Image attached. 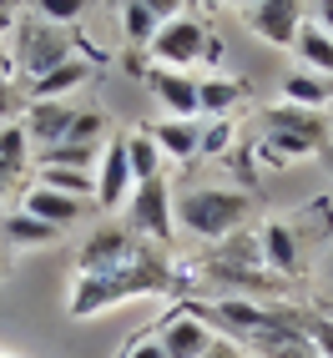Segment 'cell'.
I'll return each mask as SVG.
<instances>
[{
  "instance_id": "1",
  "label": "cell",
  "mask_w": 333,
  "mask_h": 358,
  "mask_svg": "<svg viewBox=\"0 0 333 358\" xmlns=\"http://www.w3.org/2000/svg\"><path fill=\"white\" fill-rule=\"evenodd\" d=\"M177 288H182V278L162 257L141 262V268H127V273H71L66 313L71 318H101L106 308L127 303V298H162V293H177Z\"/></svg>"
},
{
  "instance_id": "2",
  "label": "cell",
  "mask_w": 333,
  "mask_h": 358,
  "mask_svg": "<svg viewBox=\"0 0 333 358\" xmlns=\"http://www.w3.org/2000/svg\"><path fill=\"white\" fill-rule=\"evenodd\" d=\"M177 227L202 237V243H222L227 232L248 227L253 217V192H237V187H187V192L172 197Z\"/></svg>"
},
{
  "instance_id": "3",
  "label": "cell",
  "mask_w": 333,
  "mask_h": 358,
  "mask_svg": "<svg viewBox=\"0 0 333 358\" xmlns=\"http://www.w3.org/2000/svg\"><path fill=\"white\" fill-rule=\"evenodd\" d=\"M10 66H15V76H45V71H56L61 61L76 56V36H71L66 26H51V20H10Z\"/></svg>"
},
{
  "instance_id": "4",
  "label": "cell",
  "mask_w": 333,
  "mask_h": 358,
  "mask_svg": "<svg viewBox=\"0 0 333 358\" xmlns=\"http://www.w3.org/2000/svg\"><path fill=\"white\" fill-rule=\"evenodd\" d=\"M152 61L157 66H172V71H187V66H212L222 56V41L212 36V26L207 20H197V15H177V20H166V26L152 36Z\"/></svg>"
},
{
  "instance_id": "5",
  "label": "cell",
  "mask_w": 333,
  "mask_h": 358,
  "mask_svg": "<svg viewBox=\"0 0 333 358\" xmlns=\"http://www.w3.org/2000/svg\"><path fill=\"white\" fill-rule=\"evenodd\" d=\"M152 243L147 237H136L132 227H97L86 232V243L76 248V273H127V268H141V262H152Z\"/></svg>"
},
{
  "instance_id": "6",
  "label": "cell",
  "mask_w": 333,
  "mask_h": 358,
  "mask_svg": "<svg viewBox=\"0 0 333 358\" xmlns=\"http://www.w3.org/2000/svg\"><path fill=\"white\" fill-rule=\"evenodd\" d=\"M127 227L147 243H172L177 237V212H172V182H136L127 197Z\"/></svg>"
},
{
  "instance_id": "7",
  "label": "cell",
  "mask_w": 333,
  "mask_h": 358,
  "mask_svg": "<svg viewBox=\"0 0 333 358\" xmlns=\"http://www.w3.org/2000/svg\"><path fill=\"white\" fill-rule=\"evenodd\" d=\"M257 248H263V268L283 282L303 278V227L293 217H273L257 227Z\"/></svg>"
},
{
  "instance_id": "8",
  "label": "cell",
  "mask_w": 333,
  "mask_h": 358,
  "mask_svg": "<svg viewBox=\"0 0 333 358\" xmlns=\"http://www.w3.org/2000/svg\"><path fill=\"white\" fill-rule=\"evenodd\" d=\"M243 20H248V31L257 41L288 51V45L298 41V31H303L308 15H303V0H253V6L243 10Z\"/></svg>"
},
{
  "instance_id": "9",
  "label": "cell",
  "mask_w": 333,
  "mask_h": 358,
  "mask_svg": "<svg viewBox=\"0 0 333 358\" xmlns=\"http://www.w3.org/2000/svg\"><path fill=\"white\" fill-rule=\"evenodd\" d=\"M141 76H147V91H152V101L162 106V116H182V122H197V116H202L197 76H192V71L152 66V71H141Z\"/></svg>"
},
{
  "instance_id": "10",
  "label": "cell",
  "mask_w": 333,
  "mask_h": 358,
  "mask_svg": "<svg viewBox=\"0 0 333 358\" xmlns=\"http://www.w3.org/2000/svg\"><path fill=\"white\" fill-rule=\"evenodd\" d=\"M132 166H127V136H111L101 157H97V207L101 212H116V207H127L132 197Z\"/></svg>"
},
{
  "instance_id": "11",
  "label": "cell",
  "mask_w": 333,
  "mask_h": 358,
  "mask_svg": "<svg viewBox=\"0 0 333 358\" xmlns=\"http://www.w3.org/2000/svg\"><path fill=\"white\" fill-rule=\"evenodd\" d=\"M157 338H162V353H166V358H202L218 333H212V323L197 318L192 308H177L172 318H162Z\"/></svg>"
},
{
  "instance_id": "12",
  "label": "cell",
  "mask_w": 333,
  "mask_h": 358,
  "mask_svg": "<svg viewBox=\"0 0 333 358\" xmlns=\"http://www.w3.org/2000/svg\"><path fill=\"white\" fill-rule=\"evenodd\" d=\"M76 111L81 106H71V101H26V116H20V127H26L31 136V147H56V141H66L71 122H76Z\"/></svg>"
},
{
  "instance_id": "13",
  "label": "cell",
  "mask_w": 333,
  "mask_h": 358,
  "mask_svg": "<svg viewBox=\"0 0 333 358\" xmlns=\"http://www.w3.org/2000/svg\"><path fill=\"white\" fill-rule=\"evenodd\" d=\"M263 131H283V136H298V141H308V147H328V116L323 111H303V106H268L263 111Z\"/></svg>"
},
{
  "instance_id": "14",
  "label": "cell",
  "mask_w": 333,
  "mask_h": 358,
  "mask_svg": "<svg viewBox=\"0 0 333 358\" xmlns=\"http://www.w3.org/2000/svg\"><path fill=\"white\" fill-rule=\"evenodd\" d=\"M152 141L162 147L166 162H192V157H202V116H197V122L162 116V122L152 127Z\"/></svg>"
},
{
  "instance_id": "15",
  "label": "cell",
  "mask_w": 333,
  "mask_h": 358,
  "mask_svg": "<svg viewBox=\"0 0 333 358\" xmlns=\"http://www.w3.org/2000/svg\"><path fill=\"white\" fill-rule=\"evenodd\" d=\"M0 243H6L10 252H36V248L61 243V227L41 222V217H31V212L20 207V212H6V222H0Z\"/></svg>"
},
{
  "instance_id": "16",
  "label": "cell",
  "mask_w": 333,
  "mask_h": 358,
  "mask_svg": "<svg viewBox=\"0 0 333 358\" xmlns=\"http://www.w3.org/2000/svg\"><path fill=\"white\" fill-rule=\"evenodd\" d=\"M20 207H26L31 212V217H41V222H51V227H76L81 222V212H86V202L81 197H66V192H51V187H31V192H26V202H20Z\"/></svg>"
},
{
  "instance_id": "17",
  "label": "cell",
  "mask_w": 333,
  "mask_h": 358,
  "mask_svg": "<svg viewBox=\"0 0 333 358\" xmlns=\"http://www.w3.org/2000/svg\"><path fill=\"white\" fill-rule=\"evenodd\" d=\"M86 76H91V61H86V56H71V61H61L56 71H45V76L31 81V101H66L71 91L86 86Z\"/></svg>"
},
{
  "instance_id": "18",
  "label": "cell",
  "mask_w": 333,
  "mask_h": 358,
  "mask_svg": "<svg viewBox=\"0 0 333 358\" xmlns=\"http://www.w3.org/2000/svg\"><path fill=\"white\" fill-rule=\"evenodd\" d=\"M197 101H202V122H218V116H232L248 101V81L237 76H202L197 81Z\"/></svg>"
},
{
  "instance_id": "19",
  "label": "cell",
  "mask_w": 333,
  "mask_h": 358,
  "mask_svg": "<svg viewBox=\"0 0 333 358\" xmlns=\"http://www.w3.org/2000/svg\"><path fill=\"white\" fill-rule=\"evenodd\" d=\"M283 106H303V111H323L333 106V81L318 76V71H288L283 76Z\"/></svg>"
},
{
  "instance_id": "20",
  "label": "cell",
  "mask_w": 333,
  "mask_h": 358,
  "mask_svg": "<svg viewBox=\"0 0 333 358\" xmlns=\"http://www.w3.org/2000/svg\"><path fill=\"white\" fill-rule=\"evenodd\" d=\"M293 51H298L303 71H318V76L333 81V36L318 26V20H303V31H298V41H293Z\"/></svg>"
},
{
  "instance_id": "21",
  "label": "cell",
  "mask_w": 333,
  "mask_h": 358,
  "mask_svg": "<svg viewBox=\"0 0 333 358\" xmlns=\"http://www.w3.org/2000/svg\"><path fill=\"white\" fill-rule=\"evenodd\" d=\"M207 257H212V262H227V268H263V248H257V227H253V232H248V227L227 232L222 243H212V248H207Z\"/></svg>"
},
{
  "instance_id": "22",
  "label": "cell",
  "mask_w": 333,
  "mask_h": 358,
  "mask_svg": "<svg viewBox=\"0 0 333 358\" xmlns=\"http://www.w3.org/2000/svg\"><path fill=\"white\" fill-rule=\"evenodd\" d=\"M127 166H132V182H157L166 177V157L152 141V131H132L127 136Z\"/></svg>"
},
{
  "instance_id": "23",
  "label": "cell",
  "mask_w": 333,
  "mask_h": 358,
  "mask_svg": "<svg viewBox=\"0 0 333 358\" xmlns=\"http://www.w3.org/2000/svg\"><path fill=\"white\" fill-rule=\"evenodd\" d=\"M97 157H101V147H81V141H56V147L36 152L41 166H71V172H91Z\"/></svg>"
},
{
  "instance_id": "24",
  "label": "cell",
  "mask_w": 333,
  "mask_h": 358,
  "mask_svg": "<svg viewBox=\"0 0 333 358\" xmlns=\"http://www.w3.org/2000/svg\"><path fill=\"white\" fill-rule=\"evenodd\" d=\"M31 162V136L20 122H6L0 127V172L6 177H20V166Z\"/></svg>"
},
{
  "instance_id": "25",
  "label": "cell",
  "mask_w": 333,
  "mask_h": 358,
  "mask_svg": "<svg viewBox=\"0 0 333 358\" xmlns=\"http://www.w3.org/2000/svg\"><path fill=\"white\" fill-rule=\"evenodd\" d=\"M157 31H162V20L141 6V0H122V36H127V45H152Z\"/></svg>"
},
{
  "instance_id": "26",
  "label": "cell",
  "mask_w": 333,
  "mask_h": 358,
  "mask_svg": "<svg viewBox=\"0 0 333 358\" xmlns=\"http://www.w3.org/2000/svg\"><path fill=\"white\" fill-rule=\"evenodd\" d=\"M298 328H303L308 348L318 358H333V313H323V308H298Z\"/></svg>"
},
{
  "instance_id": "27",
  "label": "cell",
  "mask_w": 333,
  "mask_h": 358,
  "mask_svg": "<svg viewBox=\"0 0 333 358\" xmlns=\"http://www.w3.org/2000/svg\"><path fill=\"white\" fill-rule=\"evenodd\" d=\"M41 187L86 202V192H97V177H91V172H71V166H41Z\"/></svg>"
},
{
  "instance_id": "28",
  "label": "cell",
  "mask_w": 333,
  "mask_h": 358,
  "mask_svg": "<svg viewBox=\"0 0 333 358\" xmlns=\"http://www.w3.org/2000/svg\"><path fill=\"white\" fill-rule=\"evenodd\" d=\"M66 141H81V147H106V111L101 106H81L76 122H71Z\"/></svg>"
},
{
  "instance_id": "29",
  "label": "cell",
  "mask_w": 333,
  "mask_h": 358,
  "mask_svg": "<svg viewBox=\"0 0 333 358\" xmlns=\"http://www.w3.org/2000/svg\"><path fill=\"white\" fill-rule=\"evenodd\" d=\"M237 141V127L232 116H218V122H202V157H222Z\"/></svg>"
},
{
  "instance_id": "30",
  "label": "cell",
  "mask_w": 333,
  "mask_h": 358,
  "mask_svg": "<svg viewBox=\"0 0 333 358\" xmlns=\"http://www.w3.org/2000/svg\"><path fill=\"white\" fill-rule=\"evenodd\" d=\"M81 10H86V0H36V15L51 20V26H66V31L81 20Z\"/></svg>"
},
{
  "instance_id": "31",
  "label": "cell",
  "mask_w": 333,
  "mask_h": 358,
  "mask_svg": "<svg viewBox=\"0 0 333 358\" xmlns=\"http://www.w3.org/2000/svg\"><path fill=\"white\" fill-rule=\"evenodd\" d=\"M26 101H31V96L15 86V76L0 81V127H6V122H20V116H26Z\"/></svg>"
},
{
  "instance_id": "32",
  "label": "cell",
  "mask_w": 333,
  "mask_h": 358,
  "mask_svg": "<svg viewBox=\"0 0 333 358\" xmlns=\"http://www.w3.org/2000/svg\"><path fill=\"white\" fill-rule=\"evenodd\" d=\"M116 358H166V353H162V338H157V333H141V338L122 343V353H116Z\"/></svg>"
},
{
  "instance_id": "33",
  "label": "cell",
  "mask_w": 333,
  "mask_h": 358,
  "mask_svg": "<svg viewBox=\"0 0 333 358\" xmlns=\"http://www.w3.org/2000/svg\"><path fill=\"white\" fill-rule=\"evenodd\" d=\"M141 6H147V10L162 20V26H166V20H177V15H187V10H182L187 0H141Z\"/></svg>"
},
{
  "instance_id": "34",
  "label": "cell",
  "mask_w": 333,
  "mask_h": 358,
  "mask_svg": "<svg viewBox=\"0 0 333 358\" xmlns=\"http://www.w3.org/2000/svg\"><path fill=\"white\" fill-rule=\"evenodd\" d=\"M202 358H253L243 343H232V338H212V348L202 353Z\"/></svg>"
},
{
  "instance_id": "35",
  "label": "cell",
  "mask_w": 333,
  "mask_h": 358,
  "mask_svg": "<svg viewBox=\"0 0 333 358\" xmlns=\"http://www.w3.org/2000/svg\"><path fill=\"white\" fill-rule=\"evenodd\" d=\"M313 20H318V26L333 36V0H318V6H313Z\"/></svg>"
},
{
  "instance_id": "36",
  "label": "cell",
  "mask_w": 333,
  "mask_h": 358,
  "mask_svg": "<svg viewBox=\"0 0 333 358\" xmlns=\"http://www.w3.org/2000/svg\"><path fill=\"white\" fill-rule=\"evenodd\" d=\"M15 76V66H10V51H6V36H0V81Z\"/></svg>"
},
{
  "instance_id": "37",
  "label": "cell",
  "mask_w": 333,
  "mask_h": 358,
  "mask_svg": "<svg viewBox=\"0 0 333 358\" xmlns=\"http://www.w3.org/2000/svg\"><path fill=\"white\" fill-rule=\"evenodd\" d=\"M10 6H15V0H0V31H10V20H15Z\"/></svg>"
},
{
  "instance_id": "38",
  "label": "cell",
  "mask_w": 333,
  "mask_h": 358,
  "mask_svg": "<svg viewBox=\"0 0 333 358\" xmlns=\"http://www.w3.org/2000/svg\"><path fill=\"white\" fill-rule=\"evenodd\" d=\"M6 273H10V248L0 243V278H6Z\"/></svg>"
},
{
  "instance_id": "39",
  "label": "cell",
  "mask_w": 333,
  "mask_h": 358,
  "mask_svg": "<svg viewBox=\"0 0 333 358\" xmlns=\"http://www.w3.org/2000/svg\"><path fill=\"white\" fill-rule=\"evenodd\" d=\"M318 162H323V166H328V172H333V141H328V147L318 152Z\"/></svg>"
},
{
  "instance_id": "40",
  "label": "cell",
  "mask_w": 333,
  "mask_h": 358,
  "mask_svg": "<svg viewBox=\"0 0 333 358\" xmlns=\"http://www.w3.org/2000/svg\"><path fill=\"white\" fill-rule=\"evenodd\" d=\"M10 187H15V177H6V172H0V202H6V192H10Z\"/></svg>"
},
{
  "instance_id": "41",
  "label": "cell",
  "mask_w": 333,
  "mask_h": 358,
  "mask_svg": "<svg viewBox=\"0 0 333 358\" xmlns=\"http://www.w3.org/2000/svg\"><path fill=\"white\" fill-rule=\"evenodd\" d=\"M227 6H237V10H248V6H253V0H227Z\"/></svg>"
},
{
  "instance_id": "42",
  "label": "cell",
  "mask_w": 333,
  "mask_h": 358,
  "mask_svg": "<svg viewBox=\"0 0 333 358\" xmlns=\"http://www.w3.org/2000/svg\"><path fill=\"white\" fill-rule=\"evenodd\" d=\"M323 268H328V278H333V252H328V262H323Z\"/></svg>"
},
{
  "instance_id": "43",
  "label": "cell",
  "mask_w": 333,
  "mask_h": 358,
  "mask_svg": "<svg viewBox=\"0 0 333 358\" xmlns=\"http://www.w3.org/2000/svg\"><path fill=\"white\" fill-rule=\"evenodd\" d=\"M0 358H20V353H6V348H0Z\"/></svg>"
},
{
  "instance_id": "44",
  "label": "cell",
  "mask_w": 333,
  "mask_h": 358,
  "mask_svg": "<svg viewBox=\"0 0 333 358\" xmlns=\"http://www.w3.org/2000/svg\"><path fill=\"white\" fill-rule=\"evenodd\" d=\"M207 6H222V0H207Z\"/></svg>"
},
{
  "instance_id": "45",
  "label": "cell",
  "mask_w": 333,
  "mask_h": 358,
  "mask_svg": "<svg viewBox=\"0 0 333 358\" xmlns=\"http://www.w3.org/2000/svg\"><path fill=\"white\" fill-rule=\"evenodd\" d=\"M328 313H333V308H328Z\"/></svg>"
}]
</instances>
